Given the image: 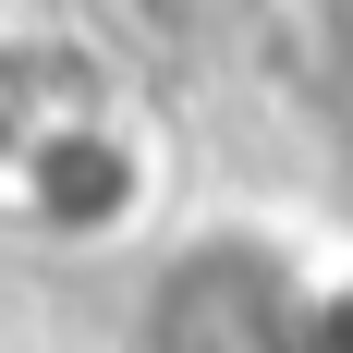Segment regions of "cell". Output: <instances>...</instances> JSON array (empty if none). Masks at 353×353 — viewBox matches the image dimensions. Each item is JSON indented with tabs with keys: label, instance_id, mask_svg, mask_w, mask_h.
I'll list each match as a JSON object with an SVG mask.
<instances>
[{
	"label": "cell",
	"instance_id": "cell-1",
	"mask_svg": "<svg viewBox=\"0 0 353 353\" xmlns=\"http://www.w3.org/2000/svg\"><path fill=\"white\" fill-rule=\"evenodd\" d=\"M292 37H305V61L329 85H353V0H292Z\"/></svg>",
	"mask_w": 353,
	"mask_h": 353
}]
</instances>
